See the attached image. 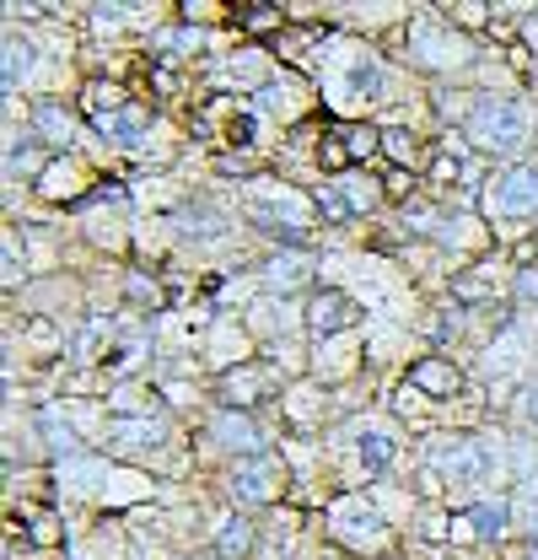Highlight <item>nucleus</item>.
Returning a JSON list of instances; mask_svg holds the SVG:
<instances>
[{
    "instance_id": "2",
    "label": "nucleus",
    "mask_w": 538,
    "mask_h": 560,
    "mask_svg": "<svg viewBox=\"0 0 538 560\" xmlns=\"http://www.w3.org/2000/svg\"><path fill=\"white\" fill-rule=\"evenodd\" d=\"M501 469V458H495V442H453L447 453H442V475L453 480V486H479V480H490Z\"/></svg>"
},
{
    "instance_id": "9",
    "label": "nucleus",
    "mask_w": 538,
    "mask_h": 560,
    "mask_svg": "<svg viewBox=\"0 0 538 560\" xmlns=\"http://www.w3.org/2000/svg\"><path fill=\"white\" fill-rule=\"evenodd\" d=\"M344 313H350V302H344V296H329V302H318V307H313V324H318V335H324L329 324H339Z\"/></svg>"
},
{
    "instance_id": "10",
    "label": "nucleus",
    "mask_w": 538,
    "mask_h": 560,
    "mask_svg": "<svg viewBox=\"0 0 538 560\" xmlns=\"http://www.w3.org/2000/svg\"><path fill=\"white\" fill-rule=\"evenodd\" d=\"M221 550H226V556L248 550V523H226V528H221Z\"/></svg>"
},
{
    "instance_id": "7",
    "label": "nucleus",
    "mask_w": 538,
    "mask_h": 560,
    "mask_svg": "<svg viewBox=\"0 0 538 560\" xmlns=\"http://www.w3.org/2000/svg\"><path fill=\"white\" fill-rule=\"evenodd\" d=\"M97 125H103V136L134 140L145 130V114H140V108H119V114H97Z\"/></svg>"
},
{
    "instance_id": "8",
    "label": "nucleus",
    "mask_w": 538,
    "mask_h": 560,
    "mask_svg": "<svg viewBox=\"0 0 538 560\" xmlns=\"http://www.w3.org/2000/svg\"><path fill=\"white\" fill-rule=\"evenodd\" d=\"M388 464H394L388 436H361V469H366V475H383Z\"/></svg>"
},
{
    "instance_id": "5",
    "label": "nucleus",
    "mask_w": 538,
    "mask_h": 560,
    "mask_svg": "<svg viewBox=\"0 0 538 560\" xmlns=\"http://www.w3.org/2000/svg\"><path fill=\"white\" fill-rule=\"evenodd\" d=\"M335 528L339 534H361V539H383V523L372 517V512H361V501H339V512H335Z\"/></svg>"
},
{
    "instance_id": "3",
    "label": "nucleus",
    "mask_w": 538,
    "mask_h": 560,
    "mask_svg": "<svg viewBox=\"0 0 538 560\" xmlns=\"http://www.w3.org/2000/svg\"><path fill=\"white\" fill-rule=\"evenodd\" d=\"M490 210L495 215H534L538 210V167H512L490 184Z\"/></svg>"
},
{
    "instance_id": "1",
    "label": "nucleus",
    "mask_w": 538,
    "mask_h": 560,
    "mask_svg": "<svg viewBox=\"0 0 538 560\" xmlns=\"http://www.w3.org/2000/svg\"><path fill=\"white\" fill-rule=\"evenodd\" d=\"M469 130L490 151H512V145H523V136H528V114L517 103H484L469 119Z\"/></svg>"
},
{
    "instance_id": "6",
    "label": "nucleus",
    "mask_w": 538,
    "mask_h": 560,
    "mask_svg": "<svg viewBox=\"0 0 538 560\" xmlns=\"http://www.w3.org/2000/svg\"><path fill=\"white\" fill-rule=\"evenodd\" d=\"M307 276H313V259H307V254H280V259H269V280H274L280 291L302 285Z\"/></svg>"
},
{
    "instance_id": "11",
    "label": "nucleus",
    "mask_w": 538,
    "mask_h": 560,
    "mask_svg": "<svg viewBox=\"0 0 538 560\" xmlns=\"http://www.w3.org/2000/svg\"><path fill=\"white\" fill-rule=\"evenodd\" d=\"M5 81H16V75H27V66H33V55L27 49H16V44H5Z\"/></svg>"
},
{
    "instance_id": "14",
    "label": "nucleus",
    "mask_w": 538,
    "mask_h": 560,
    "mask_svg": "<svg viewBox=\"0 0 538 560\" xmlns=\"http://www.w3.org/2000/svg\"><path fill=\"white\" fill-rule=\"evenodd\" d=\"M528 416L538 420V388H528Z\"/></svg>"
},
{
    "instance_id": "12",
    "label": "nucleus",
    "mask_w": 538,
    "mask_h": 560,
    "mask_svg": "<svg viewBox=\"0 0 538 560\" xmlns=\"http://www.w3.org/2000/svg\"><path fill=\"white\" fill-rule=\"evenodd\" d=\"M38 125H44V136H55V140H70V119H60L55 108H49V114H44Z\"/></svg>"
},
{
    "instance_id": "13",
    "label": "nucleus",
    "mask_w": 538,
    "mask_h": 560,
    "mask_svg": "<svg viewBox=\"0 0 538 560\" xmlns=\"http://www.w3.org/2000/svg\"><path fill=\"white\" fill-rule=\"evenodd\" d=\"M523 291H528V296H538V270H534V276H523Z\"/></svg>"
},
{
    "instance_id": "4",
    "label": "nucleus",
    "mask_w": 538,
    "mask_h": 560,
    "mask_svg": "<svg viewBox=\"0 0 538 560\" xmlns=\"http://www.w3.org/2000/svg\"><path fill=\"white\" fill-rule=\"evenodd\" d=\"M237 495L243 501H269L274 495V486H280V469H274V458H248L243 469H237Z\"/></svg>"
}]
</instances>
